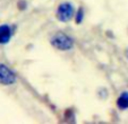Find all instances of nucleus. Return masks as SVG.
Here are the masks:
<instances>
[{"label": "nucleus", "instance_id": "1", "mask_svg": "<svg viewBox=\"0 0 128 124\" xmlns=\"http://www.w3.org/2000/svg\"><path fill=\"white\" fill-rule=\"evenodd\" d=\"M51 44H52L56 49H58V50L66 51V50L72 49V40L69 37V36L66 35V34L58 33L51 38Z\"/></svg>", "mask_w": 128, "mask_h": 124}, {"label": "nucleus", "instance_id": "2", "mask_svg": "<svg viewBox=\"0 0 128 124\" xmlns=\"http://www.w3.org/2000/svg\"><path fill=\"white\" fill-rule=\"evenodd\" d=\"M74 16V9L69 2H62L59 5L57 10V18L60 22H68Z\"/></svg>", "mask_w": 128, "mask_h": 124}, {"label": "nucleus", "instance_id": "3", "mask_svg": "<svg viewBox=\"0 0 128 124\" xmlns=\"http://www.w3.org/2000/svg\"><path fill=\"white\" fill-rule=\"evenodd\" d=\"M15 81H16V76L14 72L5 64H0V84L12 85Z\"/></svg>", "mask_w": 128, "mask_h": 124}, {"label": "nucleus", "instance_id": "4", "mask_svg": "<svg viewBox=\"0 0 128 124\" xmlns=\"http://www.w3.org/2000/svg\"><path fill=\"white\" fill-rule=\"evenodd\" d=\"M12 37V29L7 25L0 26V44H5Z\"/></svg>", "mask_w": 128, "mask_h": 124}, {"label": "nucleus", "instance_id": "5", "mask_svg": "<svg viewBox=\"0 0 128 124\" xmlns=\"http://www.w3.org/2000/svg\"><path fill=\"white\" fill-rule=\"evenodd\" d=\"M117 105L121 110L128 108V93H122L119 96L118 100H117Z\"/></svg>", "mask_w": 128, "mask_h": 124}, {"label": "nucleus", "instance_id": "6", "mask_svg": "<svg viewBox=\"0 0 128 124\" xmlns=\"http://www.w3.org/2000/svg\"><path fill=\"white\" fill-rule=\"evenodd\" d=\"M82 18H83V10H82V9H80V10H78V12H77V17H76V22H77V23H80Z\"/></svg>", "mask_w": 128, "mask_h": 124}]
</instances>
